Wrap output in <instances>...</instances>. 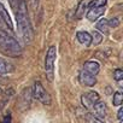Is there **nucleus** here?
I'll use <instances>...</instances> for the list:
<instances>
[{
  "instance_id": "10",
  "label": "nucleus",
  "mask_w": 123,
  "mask_h": 123,
  "mask_svg": "<svg viewBox=\"0 0 123 123\" xmlns=\"http://www.w3.org/2000/svg\"><path fill=\"white\" fill-rule=\"evenodd\" d=\"M0 19H1V21L7 25V28H9L10 30H12V29H13V24H12L11 17H10V15H9L7 10L4 7V5H3L1 3H0Z\"/></svg>"
},
{
  "instance_id": "2",
  "label": "nucleus",
  "mask_w": 123,
  "mask_h": 123,
  "mask_svg": "<svg viewBox=\"0 0 123 123\" xmlns=\"http://www.w3.org/2000/svg\"><path fill=\"white\" fill-rule=\"evenodd\" d=\"M0 49L10 57H17L22 54V47L19 46L18 41L3 29H0Z\"/></svg>"
},
{
  "instance_id": "16",
  "label": "nucleus",
  "mask_w": 123,
  "mask_h": 123,
  "mask_svg": "<svg viewBox=\"0 0 123 123\" xmlns=\"http://www.w3.org/2000/svg\"><path fill=\"white\" fill-rule=\"evenodd\" d=\"M122 100H123L122 93H121V92H116V93L113 94V98H112V104H113V106H121V105H122Z\"/></svg>"
},
{
  "instance_id": "4",
  "label": "nucleus",
  "mask_w": 123,
  "mask_h": 123,
  "mask_svg": "<svg viewBox=\"0 0 123 123\" xmlns=\"http://www.w3.org/2000/svg\"><path fill=\"white\" fill-rule=\"evenodd\" d=\"M33 97L43 105H51V97H49L48 92L45 89V87L42 86V83L40 81H36L34 83Z\"/></svg>"
},
{
  "instance_id": "7",
  "label": "nucleus",
  "mask_w": 123,
  "mask_h": 123,
  "mask_svg": "<svg viewBox=\"0 0 123 123\" xmlns=\"http://www.w3.org/2000/svg\"><path fill=\"white\" fill-rule=\"evenodd\" d=\"M83 70L89 73L91 75L95 76L100 71V64L98 63V62H95V60H87L86 63L83 64Z\"/></svg>"
},
{
  "instance_id": "21",
  "label": "nucleus",
  "mask_w": 123,
  "mask_h": 123,
  "mask_svg": "<svg viewBox=\"0 0 123 123\" xmlns=\"http://www.w3.org/2000/svg\"><path fill=\"white\" fill-rule=\"evenodd\" d=\"M39 4H40V0H30V5H31V7L34 10H37Z\"/></svg>"
},
{
  "instance_id": "22",
  "label": "nucleus",
  "mask_w": 123,
  "mask_h": 123,
  "mask_svg": "<svg viewBox=\"0 0 123 123\" xmlns=\"http://www.w3.org/2000/svg\"><path fill=\"white\" fill-rule=\"evenodd\" d=\"M10 4H11V6H12L15 10H17L18 4H19V0H10Z\"/></svg>"
},
{
  "instance_id": "17",
  "label": "nucleus",
  "mask_w": 123,
  "mask_h": 123,
  "mask_svg": "<svg viewBox=\"0 0 123 123\" xmlns=\"http://www.w3.org/2000/svg\"><path fill=\"white\" fill-rule=\"evenodd\" d=\"M107 3V0H92L91 3H88V7L92 9V7H101V6H105Z\"/></svg>"
},
{
  "instance_id": "1",
  "label": "nucleus",
  "mask_w": 123,
  "mask_h": 123,
  "mask_svg": "<svg viewBox=\"0 0 123 123\" xmlns=\"http://www.w3.org/2000/svg\"><path fill=\"white\" fill-rule=\"evenodd\" d=\"M16 16H17V25L18 30L24 40L25 43H30L34 37V31L28 17V10H27V3L25 0H19L18 7L16 10Z\"/></svg>"
},
{
  "instance_id": "12",
  "label": "nucleus",
  "mask_w": 123,
  "mask_h": 123,
  "mask_svg": "<svg viewBox=\"0 0 123 123\" xmlns=\"http://www.w3.org/2000/svg\"><path fill=\"white\" fill-rule=\"evenodd\" d=\"M87 7H88V0H81V1L79 3L77 9H76V12H75V16H76L77 19H81L85 16Z\"/></svg>"
},
{
  "instance_id": "8",
  "label": "nucleus",
  "mask_w": 123,
  "mask_h": 123,
  "mask_svg": "<svg viewBox=\"0 0 123 123\" xmlns=\"http://www.w3.org/2000/svg\"><path fill=\"white\" fill-rule=\"evenodd\" d=\"M105 12V6H101V7H92L88 10L87 12V18L88 21L91 22H95L99 19V17H101Z\"/></svg>"
},
{
  "instance_id": "6",
  "label": "nucleus",
  "mask_w": 123,
  "mask_h": 123,
  "mask_svg": "<svg viewBox=\"0 0 123 123\" xmlns=\"http://www.w3.org/2000/svg\"><path fill=\"white\" fill-rule=\"evenodd\" d=\"M79 81L82 86H86V87H93L95 83H97V79L95 76L91 75L89 73L82 70L79 75Z\"/></svg>"
},
{
  "instance_id": "13",
  "label": "nucleus",
  "mask_w": 123,
  "mask_h": 123,
  "mask_svg": "<svg viewBox=\"0 0 123 123\" xmlns=\"http://www.w3.org/2000/svg\"><path fill=\"white\" fill-rule=\"evenodd\" d=\"M13 71V65L9 62H6L5 59L0 58V75H6Z\"/></svg>"
},
{
  "instance_id": "24",
  "label": "nucleus",
  "mask_w": 123,
  "mask_h": 123,
  "mask_svg": "<svg viewBox=\"0 0 123 123\" xmlns=\"http://www.w3.org/2000/svg\"><path fill=\"white\" fill-rule=\"evenodd\" d=\"M0 93H1V88H0Z\"/></svg>"
},
{
  "instance_id": "20",
  "label": "nucleus",
  "mask_w": 123,
  "mask_h": 123,
  "mask_svg": "<svg viewBox=\"0 0 123 123\" xmlns=\"http://www.w3.org/2000/svg\"><path fill=\"white\" fill-rule=\"evenodd\" d=\"M113 79H115L116 81L121 82L122 79H123V70H122V69H116V70L113 71Z\"/></svg>"
},
{
  "instance_id": "18",
  "label": "nucleus",
  "mask_w": 123,
  "mask_h": 123,
  "mask_svg": "<svg viewBox=\"0 0 123 123\" xmlns=\"http://www.w3.org/2000/svg\"><path fill=\"white\" fill-rule=\"evenodd\" d=\"M119 18L118 17H112L111 19H107V24H109V28H117L119 25Z\"/></svg>"
},
{
  "instance_id": "15",
  "label": "nucleus",
  "mask_w": 123,
  "mask_h": 123,
  "mask_svg": "<svg viewBox=\"0 0 123 123\" xmlns=\"http://www.w3.org/2000/svg\"><path fill=\"white\" fill-rule=\"evenodd\" d=\"M91 36H92V43L93 45L101 43V41H103V34H100L98 30H93L92 34H91Z\"/></svg>"
},
{
  "instance_id": "19",
  "label": "nucleus",
  "mask_w": 123,
  "mask_h": 123,
  "mask_svg": "<svg viewBox=\"0 0 123 123\" xmlns=\"http://www.w3.org/2000/svg\"><path fill=\"white\" fill-rule=\"evenodd\" d=\"M86 118H87V122H88V123H104V122H103V119H100V118L95 117V116H94V115H92V113H88Z\"/></svg>"
},
{
  "instance_id": "9",
  "label": "nucleus",
  "mask_w": 123,
  "mask_h": 123,
  "mask_svg": "<svg viewBox=\"0 0 123 123\" xmlns=\"http://www.w3.org/2000/svg\"><path fill=\"white\" fill-rule=\"evenodd\" d=\"M92 110H93V113H92V115H94L95 117H98V118H100V119H103V118L106 116V105H105V103H103V101H100V100H99L97 104L93 105Z\"/></svg>"
},
{
  "instance_id": "14",
  "label": "nucleus",
  "mask_w": 123,
  "mask_h": 123,
  "mask_svg": "<svg viewBox=\"0 0 123 123\" xmlns=\"http://www.w3.org/2000/svg\"><path fill=\"white\" fill-rule=\"evenodd\" d=\"M109 24H107V19L106 18H101L100 21H98L97 23V30L100 34H109Z\"/></svg>"
},
{
  "instance_id": "11",
  "label": "nucleus",
  "mask_w": 123,
  "mask_h": 123,
  "mask_svg": "<svg viewBox=\"0 0 123 123\" xmlns=\"http://www.w3.org/2000/svg\"><path fill=\"white\" fill-rule=\"evenodd\" d=\"M76 39H77V41H79L81 45H83V46H86V47H88V46L92 45V36H91V34L87 33V31H77Z\"/></svg>"
},
{
  "instance_id": "23",
  "label": "nucleus",
  "mask_w": 123,
  "mask_h": 123,
  "mask_svg": "<svg viewBox=\"0 0 123 123\" xmlns=\"http://www.w3.org/2000/svg\"><path fill=\"white\" fill-rule=\"evenodd\" d=\"M122 117H123V109L119 107V110H118V112H117V118H118V121H122Z\"/></svg>"
},
{
  "instance_id": "5",
  "label": "nucleus",
  "mask_w": 123,
  "mask_h": 123,
  "mask_svg": "<svg viewBox=\"0 0 123 123\" xmlns=\"http://www.w3.org/2000/svg\"><path fill=\"white\" fill-rule=\"evenodd\" d=\"M99 100H100V97H99L98 92H95V91H89L87 93H83L82 97H81L82 106L88 109V110H91L93 107V105L97 104Z\"/></svg>"
},
{
  "instance_id": "3",
  "label": "nucleus",
  "mask_w": 123,
  "mask_h": 123,
  "mask_svg": "<svg viewBox=\"0 0 123 123\" xmlns=\"http://www.w3.org/2000/svg\"><path fill=\"white\" fill-rule=\"evenodd\" d=\"M57 57V47L54 45L49 46L45 57V73L46 77L49 82H53L54 80V62Z\"/></svg>"
}]
</instances>
